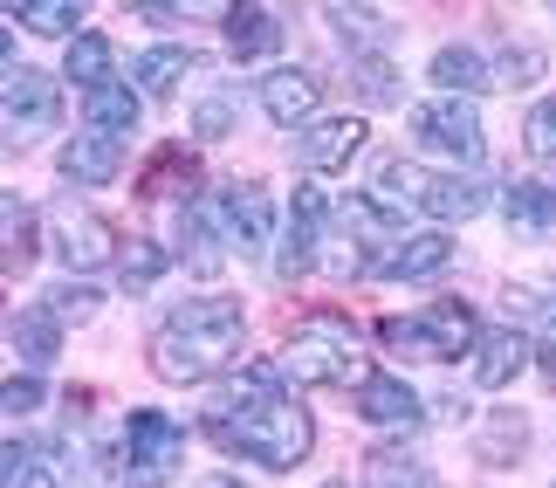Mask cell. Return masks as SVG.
Returning a JSON list of instances; mask_svg holds the SVG:
<instances>
[{"mask_svg": "<svg viewBox=\"0 0 556 488\" xmlns=\"http://www.w3.org/2000/svg\"><path fill=\"white\" fill-rule=\"evenodd\" d=\"M206 488H241V481H227V475H213V481H206Z\"/></svg>", "mask_w": 556, "mask_h": 488, "instance_id": "cell-37", "label": "cell"}, {"mask_svg": "<svg viewBox=\"0 0 556 488\" xmlns=\"http://www.w3.org/2000/svg\"><path fill=\"white\" fill-rule=\"evenodd\" d=\"M324 488H351V481H324Z\"/></svg>", "mask_w": 556, "mask_h": 488, "instance_id": "cell-38", "label": "cell"}, {"mask_svg": "<svg viewBox=\"0 0 556 488\" xmlns=\"http://www.w3.org/2000/svg\"><path fill=\"white\" fill-rule=\"evenodd\" d=\"M55 165H62V179H70V186H111V179L124 173V138H111V132L70 138Z\"/></svg>", "mask_w": 556, "mask_h": 488, "instance_id": "cell-17", "label": "cell"}, {"mask_svg": "<svg viewBox=\"0 0 556 488\" xmlns=\"http://www.w3.org/2000/svg\"><path fill=\"white\" fill-rule=\"evenodd\" d=\"M8 488H62L55 468H49V454H35V448H8Z\"/></svg>", "mask_w": 556, "mask_h": 488, "instance_id": "cell-27", "label": "cell"}, {"mask_svg": "<svg viewBox=\"0 0 556 488\" xmlns=\"http://www.w3.org/2000/svg\"><path fill=\"white\" fill-rule=\"evenodd\" d=\"M241 310L220 303V296H192V303H179L173 316L159 324L152 337V372L165 378V386H206L213 372H227L233 358H241Z\"/></svg>", "mask_w": 556, "mask_h": 488, "instance_id": "cell-2", "label": "cell"}, {"mask_svg": "<svg viewBox=\"0 0 556 488\" xmlns=\"http://www.w3.org/2000/svg\"><path fill=\"white\" fill-rule=\"evenodd\" d=\"M165 262H173V254L159 241H131V254H124V289H152L165 275Z\"/></svg>", "mask_w": 556, "mask_h": 488, "instance_id": "cell-29", "label": "cell"}, {"mask_svg": "<svg viewBox=\"0 0 556 488\" xmlns=\"http://www.w3.org/2000/svg\"><path fill=\"white\" fill-rule=\"evenodd\" d=\"M192 124H200V138H227L233 103H227V97H213V103H200V117H192Z\"/></svg>", "mask_w": 556, "mask_h": 488, "instance_id": "cell-34", "label": "cell"}, {"mask_svg": "<svg viewBox=\"0 0 556 488\" xmlns=\"http://www.w3.org/2000/svg\"><path fill=\"white\" fill-rule=\"evenodd\" d=\"M378 193L392 207H413V214H426V221H475L488 207V193L475 179L426 173V165H413V159H384L378 165Z\"/></svg>", "mask_w": 556, "mask_h": 488, "instance_id": "cell-4", "label": "cell"}, {"mask_svg": "<svg viewBox=\"0 0 556 488\" xmlns=\"http://www.w3.org/2000/svg\"><path fill=\"white\" fill-rule=\"evenodd\" d=\"M357 420L365 427H419V392L405 386L392 372H365V386H357Z\"/></svg>", "mask_w": 556, "mask_h": 488, "instance_id": "cell-13", "label": "cell"}, {"mask_svg": "<svg viewBox=\"0 0 556 488\" xmlns=\"http://www.w3.org/2000/svg\"><path fill=\"white\" fill-rule=\"evenodd\" d=\"M433 83L446 97H475V90H495V70L481 62V49H467V41H446L433 55Z\"/></svg>", "mask_w": 556, "mask_h": 488, "instance_id": "cell-20", "label": "cell"}, {"mask_svg": "<svg viewBox=\"0 0 556 488\" xmlns=\"http://www.w3.org/2000/svg\"><path fill=\"white\" fill-rule=\"evenodd\" d=\"M8 14L35 35H70L83 21V0H8Z\"/></svg>", "mask_w": 556, "mask_h": 488, "instance_id": "cell-25", "label": "cell"}, {"mask_svg": "<svg viewBox=\"0 0 556 488\" xmlns=\"http://www.w3.org/2000/svg\"><path fill=\"white\" fill-rule=\"evenodd\" d=\"M55 316L49 310H14V324H8V345H14V358L28 372H49L55 365Z\"/></svg>", "mask_w": 556, "mask_h": 488, "instance_id": "cell-22", "label": "cell"}, {"mask_svg": "<svg viewBox=\"0 0 556 488\" xmlns=\"http://www.w3.org/2000/svg\"><path fill=\"white\" fill-rule=\"evenodd\" d=\"M413 138L426 145V152H446V159H460V165L481 159V117H475V103L446 97V90L413 111Z\"/></svg>", "mask_w": 556, "mask_h": 488, "instance_id": "cell-8", "label": "cell"}, {"mask_svg": "<svg viewBox=\"0 0 556 488\" xmlns=\"http://www.w3.org/2000/svg\"><path fill=\"white\" fill-rule=\"evenodd\" d=\"M41 227H49V248H55L70 268H103V262L117 254V227L103 221V214H90L76 193L55 200L49 214H41Z\"/></svg>", "mask_w": 556, "mask_h": 488, "instance_id": "cell-7", "label": "cell"}, {"mask_svg": "<svg viewBox=\"0 0 556 488\" xmlns=\"http://www.w3.org/2000/svg\"><path fill=\"white\" fill-rule=\"evenodd\" d=\"M316 97H324V83H316L309 70H275V76H262V111L282 124V132L316 124Z\"/></svg>", "mask_w": 556, "mask_h": 488, "instance_id": "cell-14", "label": "cell"}, {"mask_svg": "<svg viewBox=\"0 0 556 488\" xmlns=\"http://www.w3.org/2000/svg\"><path fill=\"white\" fill-rule=\"evenodd\" d=\"M556 324V289H508V324Z\"/></svg>", "mask_w": 556, "mask_h": 488, "instance_id": "cell-32", "label": "cell"}, {"mask_svg": "<svg viewBox=\"0 0 556 488\" xmlns=\"http://www.w3.org/2000/svg\"><path fill=\"white\" fill-rule=\"evenodd\" d=\"M0 399H8V413H35L41 406V386H35V378H8V392H0Z\"/></svg>", "mask_w": 556, "mask_h": 488, "instance_id": "cell-35", "label": "cell"}, {"mask_svg": "<svg viewBox=\"0 0 556 488\" xmlns=\"http://www.w3.org/2000/svg\"><path fill=\"white\" fill-rule=\"evenodd\" d=\"M227 49L233 62H262L282 49V21H275L262 0H227Z\"/></svg>", "mask_w": 556, "mask_h": 488, "instance_id": "cell-18", "label": "cell"}, {"mask_svg": "<svg viewBox=\"0 0 556 488\" xmlns=\"http://www.w3.org/2000/svg\"><path fill=\"white\" fill-rule=\"evenodd\" d=\"M62 97L41 70H8V145H35L41 132H55Z\"/></svg>", "mask_w": 556, "mask_h": 488, "instance_id": "cell-10", "label": "cell"}, {"mask_svg": "<svg viewBox=\"0 0 556 488\" xmlns=\"http://www.w3.org/2000/svg\"><path fill=\"white\" fill-rule=\"evenodd\" d=\"M365 97H378V103L399 97V83H392V70H384V62H365Z\"/></svg>", "mask_w": 556, "mask_h": 488, "instance_id": "cell-36", "label": "cell"}, {"mask_svg": "<svg viewBox=\"0 0 556 488\" xmlns=\"http://www.w3.org/2000/svg\"><path fill=\"white\" fill-rule=\"evenodd\" d=\"M529 372V330H488L481 345H475V386L481 392H502V386H516V378Z\"/></svg>", "mask_w": 556, "mask_h": 488, "instance_id": "cell-16", "label": "cell"}, {"mask_svg": "<svg viewBox=\"0 0 556 488\" xmlns=\"http://www.w3.org/2000/svg\"><path fill=\"white\" fill-rule=\"evenodd\" d=\"M41 303H49L55 324H90V316L103 310V296H97L90 283H55L49 296H41Z\"/></svg>", "mask_w": 556, "mask_h": 488, "instance_id": "cell-26", "label": "cell"}, {"mask_svg": "<svg viewBox=\"0 0 556 488\" xmlns=\"http://www.w3.org/2000/svg\"><path fill=\"white\" fill-rule=\"evenodd\" d=\"M330 21H337V28H344V41H357V49H378V41H384V21L357 14L351 0H330Z\"/></svg>", "mask_w": 556, "mask_h": 488, "instance_id": "cell-31", "label": "cell"}, {"mask_svg": "<svg viewBox=\"0 0 556 488\" xmlns=\"http://www.w3.org/2000/svg\"><path fill=\"white\" fill-rule=\"evenodd\" d=\"M502 207H508V221H516L522 235H549V227H556V179H549V173L516 179V186L502 193Z\"/></svg>", "mask_w": 556, "mask_h": 488, "instance_id": "cell-21", "label": "cell"}, {"mask_svg": "<svg viewBox=\"0 0 556 488\" xmlns=\"http://www.w3.org/2000/svg\"><path fill=\"white\" fill-rule=\"evenodd\" d=\"M117 468L131 488H165L179 468H186V427L173 413H152V406H138L131 420H124V454H117Z\"/></svg>", "mask_w": 556, "mask_h": 488, "instance_id": "cell-6", "label": "cell"}, {"mask_svg": "<svg viewBox=\"0 0 556 488\" xmlns=\"http://www.w3.org/2000/svg\"><path fill=\"white\" fill-rule=\"evenodd\" d=\"M206 221L220 227V241L241 248V254H262L268 235H275V207H268L262 186H220V193H206Z\"/></svg>", "mask_w": 556, "mask_h": 488, "instance_id": "cell-9", "label": "cell"}, {"mask_svg": "<svg viewBox=\"0 0 556 488\" xmlns=\"http://www.w3.org/2000/svg\"><path fill=\"white\" fill-rule=\"evenodd\" d=\"M35 262V214L21 207V193H8V268Z\"/></svg>", "mask_w": 556, "mask_h": 488, "instance_id": "cell-28", "label": "cell"}, {"mask_svg": "<svg viewBox=\"0 0 556 488\" xmlns=\"http://www.w3.org/2000/svg\"><path fill=\"white\" fill-rule=\"evenodd\" d=\"M192 70V49H179V41H165V49H144L138 62H131V83H138V90L144 97H165V90H173V83Z\"/></svg>", "mask_w": 556, "mask_h": 488, "instance_id": "cell-24", "label": "cell"}, {"mask_svg": "<svg viewBox=\"0 0 556 488\" xmlns=\"http://www.w3.org/2000/svg\"><path fill=\"white\" fill-rule=\"evenodd\" d=\"M384 351L399 358H426V365H454V358H467L481 345V316L467 303H426L413 316H384L378 324Z\"/></svg>", "mask_w": 556, "mask_h": 488, "instance_id": "cell-3", "label": "cell"}, {"mask_svg": "<svg viewBox=\"0 0 556 488\" xmlns=\"http://www.w3.org/2000/svg\"><path fill=\"white\" fill-rule=\"evenodd\" d=\"M522 145H529L536 159H556V97H543L536 111L522 117Z\"/></svg>", "mask_w": 556, "mask_h": 488, "instance_id": "cell-30", "label": "cell"}, {"mask_svg": "<svg viewBox=\"0 0 556 488\" xmlns=\"http://www.w3.org/2000/svg\"><path fill=\"white\" fill-rule=\"evenodd\" d=\"M275 365H282V378L289 386H365V365H357V337L344 330V324H303L282 345V358H275Z\"/></svg>", "mask_w": 556, "mask_h": 488, "instance_id": "cell-5", "label": "cell"}, {"mask_svg": "<svg viewBox=\"0 0 556 488\" xmlns=\"http://www.w3.org/2000/svg\"><path fill=\"white\" fill-rule=\"evenodd\" d=\"M83 111H90L97 132H111V138H131L138 132V90H124V83H103V90L83 97Z\"/></svg>", "mask_w": 556, "mask_h": 488, "instance_id": "cell-23", "label": "cell"}, {"mask_svg": "<svg viewBox=\"0 0 556 488\" xmlns=\"http://www.w3.org/2000/svg\"><path fill=\"white\" fill-rule=\"evenodd\" d=\"M440 268H454V241H446V235H399L392 248L371 254V275H405V283L440 275Z\"/></svg>", "mask_w": 556, "mask_h": 488, "instance_id": "cell-15", "label": "cell"}, {"mask_svg": "<svg viewBox=\"0 0 556 488\" xmlns=\"http://www.w3.org/2000/svg\"><path fill=\"white\" fill-rule=\"evenodd\" d=\"M371 481H378V488H433V481L413 468V461H399V454H378V461H371Z\"/></svg>", "mask_w": 556, "mask_h": 488, "instance_id": "cell-33", "label": "cell"}, {"mask_svg": "<svg viewBox=\"0 0 556 488\" xmlns=\"http://www.w3.org/2000/svg\"><path fill=\"white\" fill-rule=\"evenodd\" d=\"M282 386H289L282 365H254L241 386L206 406L213 440H220L227 454L254 461V468H295V461L316 448V427L295 399H282Z\"/></svg>", "mask_w": 556, "mask_h": 488, "instance_id": "cell-1", "label": "cell"}, {"mask_svg": "<svg viewBox=\"0 0 556 488\" xmlns=\"http://www.w3.org/2000/svg\"><path fill=\"white\" fill-rule=\"evenodd\" d=\"M365 152V117H316L295 132V165L303 173H344Z\"/></svg>", "mask_w": 556, "mask_h": 488, "instance_id": "cell-11", "label": "cell"}, {"mask_svg": "<svg viewBox=\"0 0 556 488\" xmlns=\"http://www.w3.org/2000/svg\"><path fill=\"white\" fill-rule=\"evenodd\" d=\"M316 227H324V193H316V186H295L289 227H282V254H275V275H282V283H295V275L316 268Z\"/></svg>", "mask_w": 556, "mask_h": 488, "instance_id": "cell-12", "label": "cell"}, {"mask_svg": "<svg viewBox=\"0 0 556 488\" xmlns=\"http://www.w3.org/2000/svg\"><path fill=\"white\" fill-rule=\"evenodd\" d=\"M111 70H117V49H111V35H97V28H83V35L70 41V55H62V76L83 83V97L103 90V83H117Z\"/></svg>", "mask_w": 556, "mask_h": 488, "instance_id": "cell-19", "label": "cell"}]
</instances>
